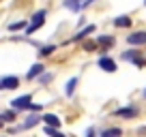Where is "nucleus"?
I'll return each instance as SVG.
<instances>
[{
	"label": "nucleus",
	"mask_w": 146,
	"mask_h": 137,
	"mask_svg": "<svg viewBox=\"0 0 146 137\" xmlns=\"http://www.w3.org/2000/svg\"><path fill=\"white\" fill-rule=\"evenodd\" d=\"M30 94H24V96H17V99H13L11 101V107L13 109H30L32 107V103H30Z\"/></svg>",
	"instance_id": "f257e3e1"
},
{
	"label": "nucleus",
	"mask_w": 146,
	"mask_h": 137,
	"mask_svg": "<svg viewBox=\"0 0 146 137\" xmlns=\"http://www.w3.org/2000/svg\"><path fill=\"white\" fill-rule=\"evenodd\" d=\"M43 22H45V11H39V13L32 17V24L26 28V34H32L36 28H41V26H43Z\"/></svg>",
	"instance_id": "f03ea898"
},
{
	"label": "nucleus",
	"mask_w": 146,
	"mask_h": 137,
	"mask_svg": "<svg viewBox=\"0 0 146 137\" xmlns=\"http://www.w3.org/2000/svg\"><path fill=\"white\" fill-rule=\"evenodd\" d=\"M129 45H146V32H133L127 37Z\"/></svg>",
	"instance_id": "7ed1b4c3"
},
{
	"label": "nucleus",
	"mask_w": 146,
	"mask_h": 137,
	"mask_svg": "<svg viewBox=\"0 0 146 137\" xmlns=\"http://www.w3.org/2000/svg\"><path fill=\"white\" fill-rule=\"evenodd\" d=\"M99 68H103V71H108V73H114L116 71V62L112 58H108V56H103V58H99Z\"/></svg>",
	"instance_id": "20e7f679"
},
{
	"label": "nucleus",
	"mask_w": 146,
	"mask_h": 137,
	"mask_svg": "<svg viewBox=\"0 0 146 137\" xmlns=\"http://www.w3.org/2000/svg\"><path fill=\"white\" fill-rule=\"evenodd\" d=\"M19 86V79L17 77H2L0 79V90H13V88H17Z\"/></svg>",
	"instance_id": "39448f33"
},
{
	"label": "nucleus",
	"mask_w": 146,
	"mask_h": 137,
	"mask_svg": "<svg viewBox=\"0 0 146 137\" xmlns=\"http://www.w3.org/2000/svg\"><path fill=\"white\" fill-rule=\"evenodd\" d=\"M82 5H84L82 0H64V7H67L69 11H73V13L82 9Z\"/></svg>",
	"instance_id": "423d86ee"
},
{
	"label": "nucleus",
	"mask_w": 146,
	"mask_h": 137,
	"mask_svg": "<svg viewBox=\"0 0 146 137\" xmlns=\"http://www.w3.org/2000/svg\"><path fill=\"white\" fill-rule=\"evenodd\" d=\"M43 122H45V124H50V126H60V120H58V116H54V114H47V116H43Z\"/></svg>",
	"instance_id": "0eeeda50"
},
{
	"label": "nucleus",
	"mask_w": 146,
	"mask_h": 137,
	"mask_svg": "<svg viewBox=\"0 0 146 137\" xmlns=\"http://www.w3.org/2000/svg\"><path fill=\"white\" fill-rule=\"evenodd\" d=\"M43 73V64H35V67L28 71V79H35L36 75H41Z\"/></svg>",
	"instance_id": "6e6552de"
},
{
	"label": "nucleus",
	"mask_w": 146,
	"mask_h": 137,
	"mask_svg": "<svg viewBox=\"0 0 146 137\" xmlns=\"http://www.w3.org/2000/svg\"><path fill=\"white\" fill-rule=\"evenodd\" d=\"M116 116H123V118H133V116H137V109H131V107H127V109H118V111H116Z\"/></svg>",
	"instance_id": "1a4fd4ad"
},
{
	"label": "nucleus",
	"mask_w": 146,
	"mask_h": 137,
	"mask_svg": "<svg viewBox=\"0 0 146 137\" xmlns=\"http://www.w3.org/2000/svg\"><path fill=\"white\" fill-rule=\"evenodd\" d=\"M129 24H131V19L125 17V15H120V17H116V19H114V26H118V28H127Z\"/></svg>",
	"instance_id": "9d476101"
},
{
	"label": "nucleus",
	"mask_w": 146,
	"mask_h": 137,
	"mask_svg": "<svg viewBox=\"0 0 146 137\" xmlns=\"http://www.w3.org/2000/svg\"><path fill=\"white\" fill-rule=\"evenodd\" d=\"M36 122H39V118H36V116H30V118H28L26 122H24V128H30V126H35Z\"/></svg>",
	"instance_id": "9b49d317"
},
{
	"label": "nucleus",
	"mask_w": 146,
	"mask_h": 137,
	"mask_svg": "<svg viewBox=\"0 0 146 137\" xmlns=\"http://www.w3.org/2000/svg\"><path fill=\"white\" fill-rule=\"evenodd\" d=\"M75 84H78V79H69V84H67V94L69 96H71L73 90H75Z\"/></svg>",
	"instance_id": "f8f14e48"
},
{
	"label": "nucleus",
	"mask_w": 146,
	"mask_h": 137,
	"mask_svg": "<svg viewBox=\"0 0 146 137\" xmlns=\"http://www.w3.org/2000/svg\"><path fill=\"white\" fill-rule=\"evenodd\" d=\"M114 135H120V128H108V131H103V137H114Z\"/></svg>",
	"instance_id": "ddd939ff"
},
{
	"label": "nucleus",
	"mask_w": 146,
	"mask_h": 137,
	"mask_svg": "<svg viewBox=\"0 0 146 137\" xmlns=\"http://www.w3.org/2000/svg\"><path fill=\"white\" fill-rule=\"evenodd\" d=\"M92 30H95V28H92V26H88V28H84V30L82 32H80V34H78V37H75V39H84V37H86V34H90V32Z\"/></svg>",
	"instance_id": "4468645a"
},
{
	"label": "nucleus",
	"mask_w": 146,
	"mask_h": 137,
	"mask_svg": "<svg viewBox=\"0 0 146 137\" xmlns=\"http://www.w3.org/2000/svg\"><path fill=\"white\" fill-rule=\"evenodd\" d=\"M99 43H101V45H112L114 39H112V37H99Z\"/></svg>",
	"instance_id": "2eb2a0df"
},
{
	"label": "nucleus",
	"mask_w": 146,
	"mask_h": 137,
	"mask_svg": "<svg viewBox=\"0 0 146 137\" xmlns=\"http://www.w3.org/2000/svg\"><path fill=\"white\" fill-rule=\"evenodd\" d=\"M54 49H56L54 45H47V47H43V49H41V56H50V54H52Z\"/></svg>",
	"instance_id": "dca6fc26"
},
{
	"label": "nucleus",
	"mask_w": 146,
	"mask_h": 137,
	"mask_svg": "<svg viewBox=\"0 0 146 137\" xmlns=\"http://www.w3.org/2000/svg\"><path fill=\"white\" fill-rule=\"evenodd\" d=\"M11 30H19V28H24V22H15V24H11Z\"/></svg>",
	"instance_id": "f3484780"
},
{
	"label": "nucleus",
	"mask_w": 146,
	"mask_h": 137,
	"mask_svg": "<svg viewBox=\"0 0 146 137\" xmlns=\"http://www.w3.org/2000/svg\"><path fill=\"white\" fill-rule=\"evenodd\" d=\"M2 118L5 120H15V111H7V114H2Z\"/></svg>",
	"instance_id": "a211bd4d"
},
{
	"label": "nucleus",
	"mask_w": 146,
	"mask_h": 137,
	"mask_svg": "<svg viewBox=\"0 0 146 137\" xmlns=\"http://www.w3.org/2000/svg\"><path fill=\"white\" fill-rule=\"evenodd\" d=\"M144 96H146V90H144Z\"/></svg>",
	"instance_id": "6ab92c4d"
},
{
	"label": "nucleus",
	"mask_w": 146,
	"mask_h": 137,
	"mask_svg": "<svg viewBox=\"0 0 146 137\" xmlns=\"http://www.w3.org/2000/svg\"><path fill=\"white\" fill-rule=\"evenodd\" d=\"M144 2H146V0H144Z\"/></svg>",
	"instance_id": "aec40b11"
}]
</instances>
